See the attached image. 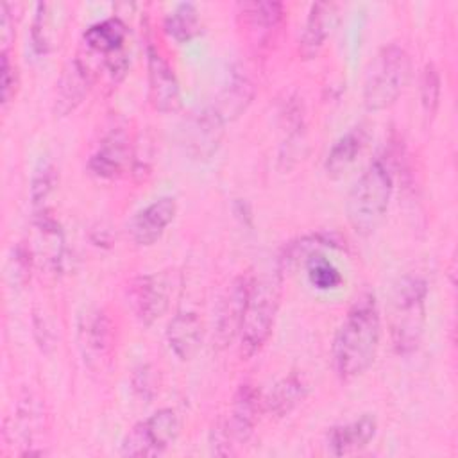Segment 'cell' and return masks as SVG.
Returning <instances> with one entry per match:
<instances>
[{"label":"cell","instance_id":"obj_1","mask_svg":"<svg viewBox=\"0 0 458 458\" xmlns=\"http://www.w3.org/2000/svg\"><path fill=\"white\" fill-rule=\"evenodd\" d=\"M381 340V317L372 293L349 308L333 342V365L342 381L360 377L374 363Z\"/></svg>","mask_w":458,"mask_h":458},{"label":"cell","instance_id":"obj_2","mask_svg":"<svg viewBox=\"0 0 458 458\" xmlns=\"http://www.w3.org/2000/svg\"><path fill=\"white\" fill-rule=\"evenodd\" d=\"M392 193V170L383 157H376L352 184L345 200L347 222L354 233L369 236L381 225L388 211Z\"/></svg>","mask_w":458,"mask_h":458},{"label":"cell","instance_id":"obj_3","mask_svg":"<svg viewBox=\"0 0 458 458\" xmlns=\"http://www.w3.org/2000/svg\"><path fill=\"white\" fill-rule=\"evenodd\" d=\"M283 272L277 268L252 277L249 299L240 327V352L243 358L258 354L272 335L276 315L281 302Z\"/></svg>","mask_w":458,"mask_h":458},{"label":"cell","instance_id":"obj_4","mask_svg":"<svg viewBox=\"0 0 458 458\" xmlns=\"http://www.w3.org/2000/svg\"><path fill=\"white\" fill-rule=\"evenodd\" d=\"M428 284L419 276H406L392 295L390 338L397 354L408 356L420 345L426 322Z\"/></svg>","mask_w":458,"mask_h":458},{"label":"cell","instance_id":"obj_5","mask_svg":"<svg viewBox=\"0 0 458 458\" xmlns=\"http://www.w3.org/2000/svg\"><path fill=\"white\" fill-rule=\"evenodd\" d=\"M410 75V55L397 45L388 43L370 61L363 81V106L367 111L388 109L403 93Z\"/></svg>","mask_w":458,"mask_h":458},{"label":"cell","instance_id":"obj_6","mask_svg":"<svg viewBox=\"0 0 458 458\" xmlns=\"http://www.w3.org/2000/svg\"><path fill=\"white\" fill-rule=\"evenodd\" d=\"M181 433V419L175 410L161 408L136 422L120 444L122 456L147 458L165 453Z\"/></svg>","mask_w":458,"mask_h":458},{"label":"cell","instance_id":"obj_7","mask_svg":"<svg viewBox=\"0 0 458 458\" xmlns=\"http://www.w3.org/2000/svg\"><path fill=\"white\" fill-rule=\"evenodd\" d=\"M224 125L225 122L213 109V106L190 113L181 127V145L184 152L195 161L211 159L220 148Z\"/></svg>","mask_w":458,"mask_h":458},{"label":"cell","instance_id":"obj_8","mask_svg":"<svg viewBox=\"0 0 458 458\" xmlns=\"http://www.w3.org/2000/svg\"><path fill=\"white\" fill-rule=\"evenodd\" d=\"M250 283V276H238L229 283L224 295L220 297L213 326V340L218 349H225L240 335Z\"/></svg>","mask_w":458,"mask_h":458},{"label":"cell","instance_id":"obj_9","mask_svg":"<svg viewBox=\"0 0 458 458\" xmlns=\"http://www.w3.org/2000/svg\"><path fill=\"white\" fill-rule=\"evenodd\" d=\"M77 336L84 363L91 370L104 369L113 349V327L109 317L98 308L88 310L79 320Z\"/></svg>","mask_w":458,"mask_h":458},{"label":"cell","instance_id":"obj_10","mask_svg":"<svg viewBox=\"0 0 458 458\" xmlns=\"http://www.w3.org/2000/svg\"><path fill=\"white\" fill-rule=\"evenodd\" d=\"M168 299L170 290L161 276L145 274L129 283L127 302L143 326H152L166 311Z\"/></svg>","mask_w":458,"mask_h":458},{"label":"cell","instance_id":"obj_11","mask_svg":"<svg viewBox=\"0 0 458 458\" xmlns=\"http://www.w3.org/2000/svg\"><path fill=\"white\" fill-rule=\"evenodd\" d=\"M147 82H148V98L156 111L159 113H177L182 106L179 81L157 52L156 47H147Z\"/></svg>","mask_w":458,"mask_h":458},{"label":"cell","instance_id":"obj_12","mask_svg":"<svg viewBox=\"0 0 458 458\" xmlns=\"http://www.w3.org/2000/svg\"><path fill=\"white\" fill-rule=\"evenodd\" d=\"M95 81V70L84 61L81 55L72 57L57 81L55 88V100H54V113L57 116H66L75 111L82 100L86 98L91 84Z\"/></svg>","mask_w":458,"mask_h":458},{"label":"cell","instance_id":"obj_13","mask_svg":"<svg viewBox=\"0 0 458 458\" xmlns=\"http://www.w3.org/2000/svg\"><path fill=\"white\" fill-rule=\"evenodd\" d=\"M131 161L129 138L122 129H113L98 143L97 150L89 156V172L106 181H114L123 175Z\"/></svg>","mask_w":458,"mask_h":458},{"label":"cell","instance_id":"obj_14","mask_svg":"<svg viewBox=\"0 0 458 458\" xmlns=\"http://www.w3.org/2000/svg\"><path fill=\"white\" fill-rule=\"evenodd\" d=\"M177 202L174 197H159L141 211H138L129 224V236L136 245L148 247L156 243L170 222L175 218Z\"/></svg>","mask_w":458,"mask_h":458},{"label":"cell","instance_id":"obj_15","mask_svg":"<svg viewBox=\"0 0 458 458\" xmlns=\"http://www.w3.org/2000/svg\"><path fill=\"white\" fill-rule=\"evenodd\" d=\"M238 23L254 43H265L284 18V5L274 0H254L238 4Z\"/></svg>","mask_w":458,"mask_h":458},{"label":"cell","instance_id":"obj_16","mask_svg":"<svg viewBox=\"0 0 458 458\" xmlns=\"http://www.w3.org/2000/svg\"><path fill=\"white\" fill-rule=\"evenodd\" d=\"M338 20V5L335 2H315L310 7L304 27L299 36V55L306 61L315 59L326 39L329 38L333 27Z\"/></svg>","mask_w":458,"mask_h":458},{"label":"cell","instance_id":"obj_17","mask_svg":"<svg viewBox=\"0 0 458 458\" xmlns=\"http://www.w3.org/2000/svg\"><path fill=\"white\" fill-rule=\"evenodd\" d=\"M259 394L249 383H243L234 392L229 419L224 422L233 445H245L256 428L259 411Z\"/></svg>","mask_w":458,"mask_h":458},{"label":"cell","instance_id":"obj_18","mask_svg":"<svg viewBox=\"0 0 458 458\" xmlns=\"http://www.w3.org/2000/svg\"><path fill=\"white\" fill-rule=\"evenodd\" d=\"M252 98H254V84L249 73L240 64H234L225 77V82L215 104L211 106L220 114V118L227 123L242 116L250 106Z\"/></svg>","mask_w":458,"mask_h":458},{"label":"cell","instance_id":"obj_19","mask_svg":"<svg viewBox=\"0 0 458 458\" xmlns=\"http://www.w3.org/2000/svg\"><path fill=\"white\" fill-rule=\"evenodd\" d=\"M377 420L365 413L351 422L333 426L326 435V445L333 456H347L361 451L376 437Z\"/></svg>","mask_w":458,"mask_h":458},{"label":"cell","instance_id":"obj_20","mask_svg":"<svg viewBox=\"0 0 458 458\" xmlns=\"http://www.w3.org/2000/svg\"><path fill=\"white\" fill-rule=\"evenodd\" d=\"M369 143V131L363 125L351 127L345 134H342L327 152L324 161V170L329 179L344 177L349 168L356 163L358 156Z\"/></svg>","mask_w":458,"mask_h":458},{"label":"cell","instance_id":"obj_21","mask_svg":"<svg viewBox=\"0 0 458 458\" xmlns=\"http://www.w3.org/2000/svg\"><path fill=\"white\" fill-rule=\"evenodd\" d=\"M166 344L181 360H191L202 345V322L193 311H181L166 326Z\"/></svg>","mask_w":458,"mask_h":458},{"label":"cell","instance_id":"obj_22","mask_svg":"<svg viewBox=\"0 0 458 458\" xmlns=\"http://www.w3.org/2000/svg\"><path fill=\"white\" fill-rule=\"evenodd\" d=\"M342 247H344L342 240L333 233H311L284 245L277 259V268L284 274L286 270L304 265L306 259L315 252H320L324 249H342Z\"/></svg>","mask_w":458,"mask_h":458},{"label":"cell","instance_id":"obj_23","mask_svg":"<svg viewBox=\"0 0 458 458\" xmlns=\"http://www.w3.org/2000/svg\"><path fill=\"white\" fill-rule=\"evenodd\" d=\"M34 227L38 233L39 252L47 267L54 272L61 270L64 263V236L59 222L50 215L48 209L34 211Z\"/></svg>","mask_w":458,"mask_h":458},{"label":"cell","instance_id":"obj_24","mask_svg":"<svg viewBox=\"0 0 458 458\" xmlns=\"http://www.w3.org/2000/svg\"><path fill=\"white\" fill-rule=\"evenodd\" d=\"M308 395L306 381L297 376L290 374L270 386V390L263 397V410L274 417H284L293 411Z\"/></svg>","mask_w":458,"mask_h":458},{"label":"cell","instance_id":"obj_25","mask_svg":"<svg viewBox=\"0 0 458 458\" xmlns=\"http://www.w3.org/2000/svg\"><path fill=\"white\" fill-rule=\"evenodd\" d=\"M125 39H127V25L116 16L106 18L102 21L89 25L82 34V41L86 48L100 55H111L114 52L123 50Z\"/></svg>","mask_w":458,"mask_h":458},{"label":"cell","instance_id":"obj_26","mask_svg":"<svg viewBox=\"0 0 458 458\" xmlns=\"http://www.w3.org/2000/svg\"><path fill=\"white\" fill-rule=\"evenodd\" d=\"M165 30L170 38H174L179 43H186L193 39L200 30V18H199L197 7L190 2L179 4L165 18Z\"/></svg>","mask_w":458,"mask_h":458},{"label":"cell","instance_id":"obj_27","mask_svg":"<svg viewBox=\"0 0 458 458\" xmlns=\"http://www.w3.org/2000/svg\"><path fill=\"white\" fill-rule=\"evenodd\" d=\"M57 168L50 159H39L30 177V202L34 211L47 209L45 202L57 186Z\"/></svg>","mask_w":458,"mask_h":458},{"label":"cell","instance_id":"obj_28","mask_svg":"<svg viewBox=\"0 0 458 458\" xmlns=\"http://www.w3.org/2000/svg\"><path fill=\"white\" fill-rule=\"evenodd\" d=\"M52 4L39 2L34 7V16L30 23V48L36 55H47L52 48Z\"/></svg>","mask_w":458,"mask_h":458},{"label":"cell","instance_id":"obj_29","mask_svg":"<svg viewBox=\"0 0 458 458\" xmlns=\"http://www.w3.org/2000/svg\"><path fill=\"white\" fill-rule=\"evenodd\" d=\"M304 267L310 283L318 290H333L342 283V274L327 258L322 256V252H315L313 256H310Z\"/></svg>","mask_w":458,"mask_h":458},{"label":"cell","instance_id":"obj_30","mask_svg":"<svg viewBox=\"0 0 458 458\" xmlns=\"http://www.w3.org/2000/svg\"><path fill=\"white\" fill-rule=\"evenodd\" d=\"M440 91L442 81L438 68L433 63H426L419 81V93H420V106L428 118H433L440 106Z\"/></svg>","mask_w":458,"mask_h":458},{"label":"cell","instance_id":"obj_31","mask_svg":"<svg viewBox=\"0 0 458 458\" xmlns=\"http://www.w3.org/2000/svg\"><path fill=\"white\" fill-rule=\"evenodd\" d=\"M32 250L25 243H18L13 249V256L9 259V276L13 279L14 288H21L30 281V270H32Z\"/></svg>","mask_w":458,"mask_h":458},{"label":"cell","instance_id":"obj_32","mask_svg":"<svg viewBox=\"0 0 458 458\" xmlns=\"http://www.w3.org/2000/svg\"><path fill=\"white\" fill-rule=\"evenodd\" d=\"M16 86H18L16 68L9 59V52L2 50V106L4 107H7V104L14 98Z\"/></svg>","mask_w":458,"mask_h":458},{"label":"cell","instance_id":"obj_33","mask_svg":"<svg viewBox=\"0 0 458 458\" xmlns=\"http://www.w3.org/2000/svg\"><path fill=\"white\" fill-rule=\"evenodd\" d=\"M150 374H148V369L147 367H143V369H140L136 374H134V388L141 394V397H150L148 394H147V390H152V386H148L150 385V377H148Z\"/></svg>","mask_w":458,"mask_h":458}]
</instances>
